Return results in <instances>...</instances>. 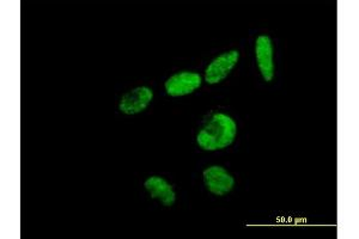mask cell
<instances>
[{"label": "cell", "instance_id": "cell-1", "mask_svg": "<svg viewBox=\"0 0 359 239\" xmlns=\"http://www.w3.org/2000/svg\"><path fill=\"white\" fill-rule=\"evenodd\" d=\"M237 126L225 114H216L196 137L198 145L205 151L223 150L236 138Z\"/></svg>", "mask_w": 359, "mask_h": 239}, {"label": "cell", "instance_id": "cell-2", "mask_svg": "<svg viewBox=\"0 0 359 239\" xmlns=\"http://www.w3.org/2000/svg\"><path fill=\"white\" fill-rule=\"evenodd\" d=\"M240 59V53L237 50H230L217 57L215 60L208 66L205 71V81L208 84H218L223 79L228 77V74L233 71Z\"/></svg>", "mask_w": 359, "mask_h": 239}, {"label": "cell", "instance_id": "cell-3", "mask_svg": "<svg viewBox=\"0 0 359 239\" xmlns=\"http://www.w3.org/2000/svg\"><path fill=\"white\" fill-rule=\"evenodd\" d=\"M152 98L154 93L150 88L139 86L123 95L118 104V109L126 115L142 113L151 103Z\"/></svg>", "mask_w": 359, "mask_h": 239}, {"label": "cell", "instance_id": "cell-4", "mask_svg": "<svg viewBox=\"0 0 359 239\" xmlns=\"http://www.w3.org/2000/svg\"><path fill=\"white\" fill-rule=\"evenodd\" d=\"M205 186L217 196H223L233 191L235 181L231 175L222 166L213 165L204 171Z\"/></svg>", "mask_w": 359, "mask_h": 239}, {"label": "cell", "instance_id": "cell-5", "mask_svg": "<svg viewBox=\"0 0 359 239\" xmlns=\"http://www.w3.org/2000/svg\"><path fill=\"white\" fill-rule=\"evenodd\" d=\"M201 83L203 79L201 74L196 72H180L165 81V90L168 95L172 97H180L194 93L201 88Z\"/></svg>", "mask_w": 359, "mask_h": 239}, {"label": "cell", "instance_id": "cell-6", "mask_svg": "<svg viewBox=\"0 0 359 239\" xmlns=\"http://www.w3.org/2000/svg\"><path fill=\"white\" fill-rule=\"evenodd\" d=\"M255 55L257 66L266 81H271L274 77L273 46L267 35H262L257 39Z\"/></svg>", "mask_w": 359, "mask_h": 239}, {"label": "cell", "instance_id": "cell-7", "mask_svg": "<svg viewBox=\"0 0 359 239\" xmlns=\"http://www.w3.org/2000/svg\"><path fill=\"white\" fill-rule=\"evenodd\" d=\"M145 189L151 195L152 199L158 200L165 207H172L175 203V191L172 186L159 176H152L145 181Z\"/></svg>", "mask_w": 359, "mask_h": 239}]
</instances>
